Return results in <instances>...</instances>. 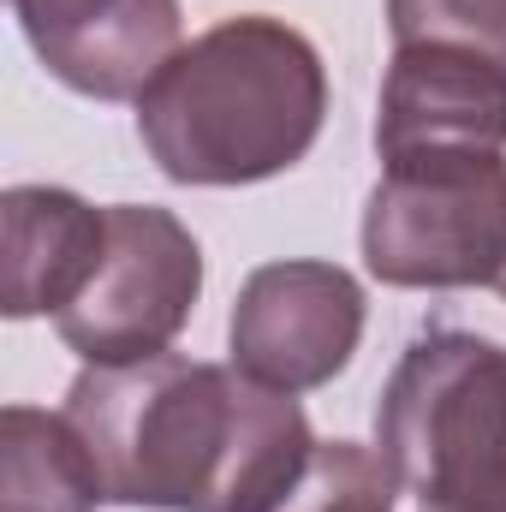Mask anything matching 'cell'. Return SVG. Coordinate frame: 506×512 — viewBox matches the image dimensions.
Segmentation results:
<instances>
[{"mask_svg": "<svg viewBox=\"0 0 506 512\" xmlns=\"http://www.w3.org/2000/svg\"><path fill=\"white\" fill-rule=\"evenodd\" d=\"M495 292H501V298H506V274H501V286H495Z\"/></svg>", "mask_w": 506, "mask_h": 512, "instance_id": "13", "label": "cell"}, {"mask_svg": "<svg viewBox=\"0 0 506 512\" xmlns=\"http://www.w3.org/2000/svg\"><path fill=\"white\" fill-rule=\"evenodd\" d=\"M66 417L96 453L120 507L268 512L310 465L316 435L292 393L179 352L143 364H90Z\"/></svg>", "mask_w": 506, "mask_h": 512, "instance_id": "1", "label": "cell"}, {"mask_svg": "<svg viewBox=\"0 0 506 512\" xmlns=\"http://www.w3.org/2000/svg\"><path fill=\"white\" fill-rule=\"evenodd\" d=\"M36 60L78 96L131 102L185 48L179 0H12Z\"/></svg>", "mask_w": 506, "mask_h": 512, "instance_id": "8", "label": "cell"}, {"mask_svg": "<svg viewBox=\"0 0 506 512\" xmlns=\"http://www.w3.org/2000/svg\"><path fill=\"white\" fill-rule=\"evenodd\" d=\"M381 161L405 155H501L506 149V66L453 48L405 42L381 78L376 114Z\"/></svg>", "mask_w": 506, "mask_h": 512, "instance_id": "7", "label": "cell"}, {"mask_svg": "<svg viewBox=\"0 0 506 512\" xmlns=\"http://www.w3.org/2000/svg\"><path fill=\"white\" fill-rule=\"evenodd\" d=\"M393 42H453L506 66V0H387Z\"/></svg>", "mask_w": 506, "mask_h": 512, "instance_id": "12", "label": "cell"}, {"mask_svg": "<svg viewBox=\"0 0 506 512\" xmlns=\"http://www.w3.org/2000/svg\"><path fill=\"white\" fill-rule=\"evenodd\" d=\"M381 459L417 512H506V346L423 334L376 405Z\"/></svg>", "mask_w": 506, "mask_h": 512, "instance_id": "3", "label": "cell"}, {"mask_svg": "<svg viewBox=\"0 0 506 512\" xmlns=\"http://www.w3.org/2000/svg\"><path fill=\"white\" fill-rule=\"evenodd\" d=\"M108 251V209H90L54 185H12L0 197V310L60 316Z\"/></svg>", "mask_w": 506, "mask_h": 512, "instance_id": "9", "label": "cell"}, {"mask_svg": "<svg viewBox=\"0 0 506 512\" xmlns=\"http://www.w3.org/2000/svg\"><path fill=\"white\" fill-rule=\"evenodd\" d=\"M364 340V286L334 262H262L239 286L227 346L233 370L274 393L334 382Z\"/></svg>", "mask_w": 506, "mask_h": 512, "instance_id": "6", "label": "cell"}, {"mask_svg": "<svg viewBox=\"0 0 506 512\" xmlns=\"http://www.w3.org/2000/svg\"><path fill=\"white\" fill-rule=\"evenodd\" d=\"M328 114L322 54L280 18H221L137 96V137L179 185H256L298 167Z\"/></svg>", "mask_w": 506, "mask_h": 512, "instance_id": "2", "label": "cell"}, {"mask_svg": "<svg viewBox=\"0 0 506 512\" xmlns=\"http://www.w3.org/2000/svg\"><path fill=\"white\" fill-rule=\"evenodd\" d=\"M197 292L203 251L185 221L149 203H114L102 268L54 316V328L84 364H143L179 340L197 310Z\"/></svg>", "mask_w": 506, "mask_h": 512, "instance_id": "5", "label": "cell"}, {"mask_svg": "<svg viewBox=\"0 0 506 512\" xmlns=\"http://www.w3.org/2000/svg\"><path fill=\"white\" fill-rule=\"evenodd\" d=\"M393 495H399V477L381 453L358 441H316L298 483L268 512H393Z\"/></svg>", "mask_w": 506, "mask_h": 512, "instance_id": "11", "label": "cell"}, {"mask_svg": "<svg viewBox=\"0 0 506 512\" xmlns=\"http://www.w3.org/2000/svg\"><path fill=\"white\" fill-rule=\"evenodd\" d=\"M364 262L381 286L459 292L506 274L501 155H405L381 161L364 209Z\"/></svg>", "mask_w": 506, "mask_h": 512, "instance_id": "4", "label": "cell"}, {"mask_svg": "<svg viewBox=\"0 0 506 512\" xmlns=\"http://www.w3.org/2000/svg\"><path fill=\"white\" fill-rule=\"evenodd\" d=\"M108 501L102 471L78 423L36 405L0 411V512H96Z\"/></svg>", "mask_w": 506, "mask_h": 512, "instance_id": "10", "label": "cell"}]
</instances>
